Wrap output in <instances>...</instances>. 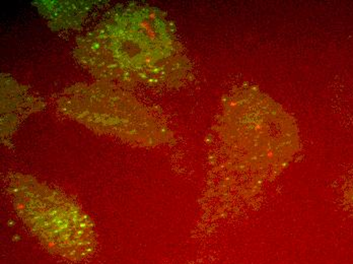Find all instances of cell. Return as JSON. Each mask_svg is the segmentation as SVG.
I'll list each match as a JSON object with an SVG mask.
<instances>
[{
	"instance_id": "1",
	"label": "cell",
	"mask_w": 353,
	"mask_h": 264,
	"mask_svg": "<svg viewBox=\"0 0 353 264\" xmlns=\"http://www.w3.org/2000/svg\"><path fill=\"white\" fill-rule=\"evenodd\" d=\"M10 186L19 216L47 250L72 261L92 255L94 230L81 208L33 178L21 176Z\"/></svg>"
},
{
	"instance_id": "2",
	"label": "cell",
	"mask_w": 353,
	"mask_h": 264,
	"mask_svg": "<svg viewBox=\"0 0 353 264\" xmlns=\"http://www.w3.org/2000/svg\"><path fill=\"white\" fill-rule=\"evenodd\" d=\"M352 203H353V187L352 189Z\"/></svg>"
}]
</instances>
